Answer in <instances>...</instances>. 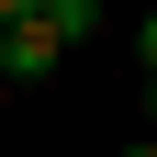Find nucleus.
Wrapping results in <instances>:
<instances>
[{
    "instance_id": "obj_1",
    "label": "nucleus",
    "mask_w": 157,
    "mask_h": 157,
    "mask_svg": "<svg viewBox=\"0 0 157 157\" xmlns=\"http://www.w3.org/2000/svg\"><path fill=\"white\" fill-rule=\"evenodd\" d=\"M90 23H101V0H45L34 23H11V45H0V78H45V67H56V56H67Z\"/></svg>"
},
{
    "instance_id": "obj_2",
    "label": "nucleus",
    "mask_w": 157,
    "mask_h": 157,
    "mask_svg": "<svg viewBox=\"0 0 157 157\" xmlns=\"http://www.w3.org/2000/svg\"><path fill=\"white\" fill-rule=\"evenodd\" d=\"M34 11H45V0H0V34H11V23H34Z\"/></svg>"
},
{
    "instance_id": "obj_3",
    "label": "nucleus",
    "mask_w": 157,
    "mask_h": 157,
    "mask_svg": "<svg viewBox=\"0 0 157 157\" xmlns=\"http://www.w3.org/2000/svg\"><path fill=\"white\" fill-rule=\"evenodd\" d=\"M135 45H146V78H157V11H146V34H135Z\"/></svg>"
},
{
    "instance_id": "obj_4",
    "label": "nucleus",
    "mask_w": 157,
    "mask_h": 157,
    "mask_svg": "<svg viewBox=\"0 0 157 157\" xmlns=\"http://www.w3.org/2000/svg\"><path fill=\"white\" fill-rule=\"evenodd\" d=\"M135 157H157V135H135Z\"/></svg>"
},
{
    "instance_id": "obj_5",
    "label": "nucleus",
    "mask_w": 157,
    "mask_h": 157,
    "mask_svg": "<svg viewBox=\"0 0 157 157\" xmlns=\"http://www.w3.org/2000/svg\"><path fill=\"white\" fill-rule=\"evenodd\" d=\"M146 124H157V78H146Z\"/></svg>"
},
{
    "instance_id": "obj_6",
    "label": "nucleus",
    "mask_w": 157,
    "mask_h": 157,
    "mask_svg": "<svg viewBox=\"0 0 157 157\" xmlns=\"http://www.w3.org/2000/svg\"><path fill=\"white\" fill-rule=\"evenodd\" d=\"M0 45H11V34H0Z\"/></svg>"
}]
</instances>
